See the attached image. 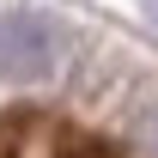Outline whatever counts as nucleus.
Returning <instances> with one entry per match:
<instances>
[{
    "label": "nucleus",
    "mask_w": 158,
    "mask_h": 158,
    "mask_svg": "<svg viewBox=\"0 0 158 158\" xmlns=\"http://www.w3.org/2000/svg\"><path fill=\"white\" fill-rule=\"evenodd\" d=\"M61 55H67V37H61V24L49 12H31V6L0 12V79L6 85H43V79H55Z\"/></svg>",
    "instance_id": "nucleus-1"
},
{
    "label": "nucleus",
    "mask_w": 158,
    "mask_h": 158,
    "mask_svg": "<svg viewBox=\"0 0 158 158\" xmlns=\"http://www.w3.org/2000/svg\"><path fill=\"white\" fill-rule=\"evenodd\" d=\"M152 152H158V134H152Z\"/></svg>",
    "instance_id": "nucleus-2"
}]
</instances>
